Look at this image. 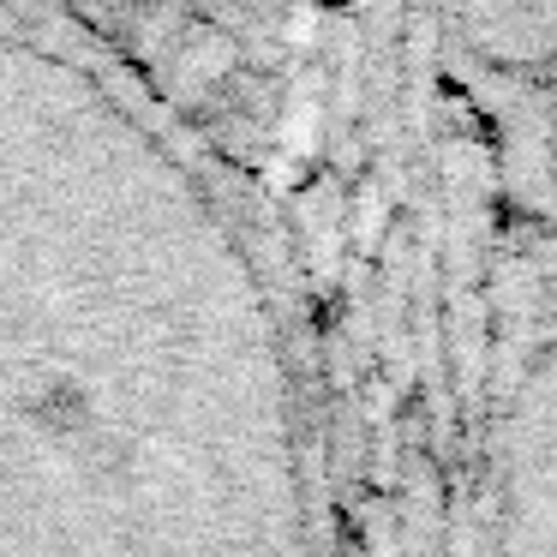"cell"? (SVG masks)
I'll use <instances>...</instances> for the list:
<instances>
[]
</instances>
